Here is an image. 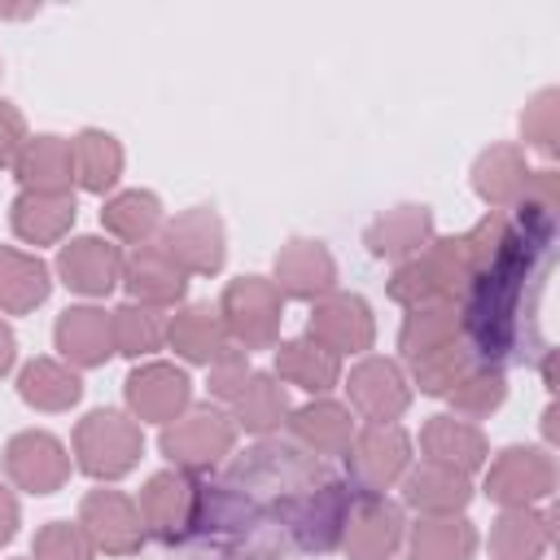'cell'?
<instances>
[{
    "mask_svg": "<svg viewBox=\"0 0 560 560\" xmlns=\"http://www.w3.org/2000/svg\"><path fill=\"white\" fill-rule=\"evenodd\" d=\"M13 359H18V337H13V328L0 319V376L13 368Z\"/></svg>",
    "mask_w": 560,
    "mask_h": 560,
    "instance_id": "cell-45",
    "label": "cell"
},
{
    "mask_svg": "<svg viewBox=\"0 0 560 560\" xmlns=\"http://www.w3.org/2000/svg\"><path fill=\"white\" fill-rule=\"evenodd\" d=\"M144 455V433L131 416L114 407H96L74 424V459L96 481L127 477Z\"/></svg>",
    "mask_w": 560,
    "mask_h": 560,
    "instance_id": "cell-2",
    "label": "cell"
},
{
    "mask_svg": "<svg viewBox=\"0 0 560 560\" xmlns=\"http://www.w3.org/2000/svg\"><path fill=\"white\" fill-rule=\"evenodd\" d=\"M350 503H354V490L346 481H332L324 477L319 486H311L298 503V516H293V538H298V551H332L341 547V529H346V516H350Z\"/></svg>",
    "mask_w": 560,
    "mask_h": 560,
    "instance_id": "cell-15",
    "label": "cell"
},
{
    "mask_svg": "<svg viewBox=\"0 0 560 560\" xmlns=\"http://www.w3.org/2000/svg\"><path fill=\"white\" fill-rule=\"evenodd\" d=\"M271 284L280 289V298H298V302H319L328 293H337V262L319 241L293 236L280 245L276 267H271Z\"/></svg>",
    "mask_w": 560,
    "mask_h": 560,
    "instance_id": "cell-17",
    "label": "cell"
},
{
    "mask_svg": "<svg viewBox=\"0 0 560 560\" xmlns=\"http://www.w3.org/2000/svg\"><path fill=\"white\" fill-rule=\"evenodd\" d=\"M346 394L350 407L368 420V424H394L407 407H411V381L394 359H359L346 376Z\"/></svg>",
    "mask_w": 560,
    "mask_h": 560,
    "instance_id": "cell-9",
    "label": "cell"
},
{
    "mask_svg": "<svg viewBox=\"0 0 560 560\" xmlns=\"http://www.w3.org/2000/svg\"><path fill=\"white\" fill-rule=\"evenodd\" d=\"M31 556L35 560H96V547H92V538L83 534L79 521H48L35 534Z\"/></svg>",
    "mask_w": 560,
    "mask_h": 560,
    "instance_id": "cell-41",
    "label": "cell"
},
{
    "mask_svg": "<svg viewBox=\"0 0 560 560\" xmlns=\"http://www.w3.org/2000/svg\"><path fill=\"white\" fill-rule=\"evenodd\" d=\"M166 346H171L179 359L206 363V368L232 350V341H228V332H223V319H219V306H210V302H192V306L175 311V315L166 319Z\"/></svg>",
    "mask_w": 560,
    "mask_h": 560,
    "instance_id": "cell-21",
    "label": "cell"
},
{
    "mask_svg": "<svg viewBox=\"0 0 560 560\" xmlns=\"http://www.w3.org/2000/svg\"><path fill=\"white\" fill-rule=\"evenodd\" d=\"M18 394L35 411H70L83 398V381L74 368H66L57 359H31L18 372Z\"/></svg>",
    "mask_w": 560,
    "mask_h": 560,
    "instance_id": "cell-33",
    "label": "cell"
},
{
    "mask_svg": "<svg viewBox=\"0 0 560 560\" xmlns=\"http://www.w3.org/2000/svg\"><path fill=\"white\" fill-rule=\"evenodd\" d=\"M162 455L179 468V472H206L214 468L219 459L232 455L236 446V420L223 411V407H188L179 420L162 424V438H158Z\"/></svg>",
    "mask_w": 560,
    "mask_h": 560,
    "instance_id": "cell-3",
    "label": "cell"
},
{
    "mask_svg": "<svg viewBox=\"0 0 560 560\" xmlns=\"http://www.w3.org/2000/svg\"><path fill=\"white\" fill-rule=\"evenodd\" d=\"M70 153H74V179H79V188L105 197V192L122 179V144H118L109 131L83 127V131L70 140Z\"/></svg>",
    "mask_w": 560,
    "mask_h": 560,
    "instance_id": "cell-35",
    "label": "cell"
},
{
    "mask_svg": "<svg viewBox=\"0 0 560 560\" xmlns=\"http://www.w3.org/2000/svg\"><path fill=\"white\" fill-rule=\"evenodd\" d=\"M79 525L92 538V547L105 556H131L144 542L140 508L122 490H88L79 503Z\"/></svg>",
    "mask_w": 560,
    "mask_h": 560,
    "instance_id": "cell-13",
    "label": "cell"
},
{
    "mask_svg": "<svg viewBox=\"0 0 560 560\" xmlns=\"http://www.w3.org/2000/svg\"><path fill=\"white\" fill-rule=\"evenodd\" d=\"M407 368H411V381L420 385V394L446 398V394L477 368V359H472V350H468L464 337H459V341H451V346H442V350H429V354L411 359Z\"/></svg>",
    "mask_w": 560,
    "mask_h": 560,
    "instance_id": "cell-38",
    "label": "cell"
},
{
    "mask_svg": "<svg viewBox=\"0 0 560 560\" xmlns=\"http://www.w3.org/2000/svg\"><path fill=\"white\" fill-rule=\"evenodd\" d=\"M306 337L328 346L332 354H368L376 341V319L372 306L359 293H328L311 306Z\"/></svg>",
    "mask_w": 560,
    "mask_h": 560,
    "instance_id": "cell-14",
    "label": "cell"
},
{
    "mask_svg": "<svg viewBox=\"0 0 560 560\" xmlns=\"http://www.w3.org/2000/svg\"><path fill=\"white\" fill-rule=\"evenodd\" d=\"M556 490V464L542 446H508L486 472V494L499 508H534Z\"/></svg>",
    "mask_w": 560,
    "mask_h": 560,
    "instance_id": "cell-7",
    "label": "cell"
},
{
    "mask_svg": "<svg viewBox=\"0 0 560 560\" xmlns=\"http://www.w3.org/2000/svg\"><path fill=\"white\" fill-rule=\"evenodd\" d=\"M18 525H22V508H18L13 490H9V486H0V547H4V542H13Z\"/></svg>",
    "mask_w": 560,
    "mask_h": 560,
    "instance_id": "cell-44",
    "label": "cell"
},
{
    "mask_svg": "<svg viewBox=\"0 0 560 560\" xmlns=\"http://www.w3.org/2000/svg\"><path fill=\"white\" fill-rule=\"evenodd\" d=\"M547 547H551V512L503 508V516L490 525L494 560H542Z\"/></svg>",
    "mask_w": 560,
    "mask_h": 560,
    "instance_id": "cell-29",
    "label": "cell"
},
{
    "mask_svg": "<svg viewBox=\"0 0 560 560\" xmlns=\"http://www.w3.org/2000/svg\"><path fill=\"white\" fill-rule=\"evenodd\" d=\"M219 319L232 346L249 350H267L280 337V319H284V298L271 280L262 276H241L223 289L219 298Z\"/></svg>",
    "mask_w": 560,
    "mask_h": 560,
    "instance_id": "cell-4",
    "label": "cell"
},
{
    "mask_svg": "<svg viewBox=\"0 0 560 560\" xmlns=\"http://www.w3.org/2000/svg\"><path fill=\"white\" fill-rule=\"evenodd\" d=\"M521 136L529 149H538L542 158H556V140H560V92L556 88H542L525 114H521Z\"/></svg>",
    "mask_w": 560,
    "mask_h": 560,
    "instance_id": "cell-40",
    "label": "cell"
},
{
    "mask_svg": "<svg viewBox=\"0 0 560 560\" xmlns=\"http://www.w3.org/2000/svg\"><path fill=\"white\" fill-rule=\"evenodd\" d=\"M162 201L158 192L149 188H127V192H114L105 206H101V228L127 245H144L162 232Z\"/></svg>",
    "mask_w": 560,
    "mask_h": 560,
    "instance_id": "cell-32",
    "label": "cell"
},
{
    "mask_svg": "<svg viewBox=\"0 0 560 560\" xmlns=\"http://www.w3.org/2000/svg\"><path fill=\"white\" fill-rule=\"evenodd\" d=\"M472 499V481L459 468L420 459V468L402 472V503L416 508L420 516H459Z\"/></svg>",
    "mask_w": 560,
    "mask_h": 560,
    "instance_id": "cell-20",
    "label": "cell"
},
{
    "mask_svg": "<svg viewBox=\"0 0 560 560\" xmlns=\"http://www.w3.org/2000/svg\"><path fill=\"white\" fill-rule=\"evenodd\" d=\"M472 280V262L464 254L459 236H433L416 258H402L389 276V298L411 306L429 302H459Z\"/></svg>",
    "mask_w": 560,
    "mask_h": 560,
    "instance_id": "cell-1",
    "label": "cell"
},
{
    "mask_svg": "<svg viewBox=\"0 0 560 560\" xmlns=\"http://www.w3.org/2000/svg\"><path fill=\"white\" fill-rule=\"evenodd\" d=\"M245 381H249V354H245L241 346H232L223 359L210 363V394H214L219 402H232Z\"/></svg>",
    "mask_w": 560,
    "mask_h": 560,
    "instance_id": "cell-42",
    "label": "cell"
},
{
    "mask_svg": "<svg viewBox=\"0 0 560 560\" xmlns=\"http://www.w3.org/2000/svg\"><path fill=\"white\" fill-rule=\"evenodd\" d=\"M158 241L184 267V276H219L223 271L228 241H223V219L210 206H192V210L175 214L171 223H162Z\"/></svg>",
    "mask_w": 560,
    "mask_h": 560,
    "instance_id": "cell-8",
    "label": "cell"
},
{
    "mask_svg": "<svg viewBox=\"0 0 560 560\" xmlns=\"http://www.w3.org/2000/svg\"><path fill=\"white\" fill-rule=\"evenodd\" d=\"M276 376L298 385V389L324 394V389H332L341 381V354H332L315 337H293V341H284L276 350Z\"/></svg>",
    "mask_w": 560,
    "mask_h": 560,
    "instance_id": "cell-31",
    "label": "cell"
},
{
    "mask_svg": "<svg viewBox=\"0 0 560 560\" xmlns=\"http://www.w3.org/2000/svg\"><path fill=\"white\" fill-rule=\"evenodd\" d=\"M131 420H153V424H171L192 407V381L184 368L175 363H140L131 368V376L122 381Z\"/></svg>",
    "mask_w": 560,
    "mask_h": 560,
    "instance_id": "cell-11",
    "label": "cell"
},
{
    "mask_svg": "<svg viewBox=\"0 0 560 560\" xmlns=\"http://www.w3.org/2000/svg\"><path fill=\"white\" fill-rule=\"evenodd\" d=\"M57 276L70 293L105 298L122 280V249L109 245L105 236H74L70 245L57 249Z\"/></svg>",
    "mask_w": 560,
    "mask_h": 560,
    "instance_id": "cell-18",
    "label": "cell"
},
{
    "mask_svg": "<svg viewBox=\"0 0 560 560\" xmlns=\"http://www.w3.org/2000/svg\"><path fill=\"white\" fill-rule=\"evenodd\" d=\"M525 179H529V166H525V149H516V144H490L472 162V192L499 214L521 201Z\"/></svg>",
    "mask_w": 560,
    "mask_h": 560,
    "instance_id": "cell-26",
    "label": "cell"
},
{
    "mask_svg": "<svg viewBox=\"0 0 560 560\" xmlns=\"http://www.w3.org/2000/svg\"><path fill=\"white\" fill-rule=\"evenodd\" d=\"M52 341L70 368H101L114 350V315L101 306H66L52 324Z\"/></svg>",
    "mask_w": 560,
    "mask_h": 560,
    "instance_id": "cell-19",
    "label": "cell"
},
{
    "mask_svg": "<svg viewBox=\"0 0 560 560\" xmlns=\"http://www.w3.org/2000/svg\"><path fill=\"white\" fill-rule=\"evenodd\" d=\"M0 74H4V70H0Z\"/></svg>",
    "mask_w": 560,
    "mask_h": 560,
    "instance_id": "cell-47",
    "label": "cell"
},
{
    "mask_svg": "<svg viewBox=\"0 0 560 560\" xmlns=\"http://www.w3.org/2000/svg\"><path fill=\"white\" fill-rule=\"evenodd\" d=\"M451 407H455V416L459 420H477V416H490V411H499L503 407V398H508V381H503V368H486V363H477L451 394Z\"/></svg>",
    "mask_w": 560,
    "mask_h": 560,
    "instance_id": "cell-39",
    "label": "cell"
},
{
    "mask_svg": "<svg viewBox=\"0 0 560 560\" xmlns=\"http://www.w3.org/2000/svg\"><path fill=\"white\" fill-rule=\"evenodd\" d=\"M4 472L26 494H57L66 486V477H70V455L52 433L22 429L4 446Z\"/></svg>",
    "mask_w": 560,
    "mask_h": 560,
    "instance_id": "cell-12",
    "label": "cell"
},
{
    "mask_svg": "<svg viewBox=\"0 0 560 560\" xmlns=\"http://www.w3.org/2000/svg\"><path fill=\"white\" fill-rule=\"evenodd\" d=\"M114 315V350L127 354V359H140V354H153L162 341H166V311L158 306H144V302H122Z\"/></svg>",
    "mask_w": 560,
    "mask_h": 560,
    "instance_id": "cell-37",
    "label": "cell"
},
{
    "mask_svg": "<svg viewBox=\"0 0 560 560\" xmlns=\"http://www.w3.org/2000/svg\"><path fill=\"white\" fill-rule=\"evenodd\" d=\"M289 433L306 455H346L350 438H354V420L341 402L332 398H315L298 411H289Z\"/></svg>",
    "mask_w": 560,
    "mask_h": 560,
    "instance_id": "cell-27",
    "label": "cell"
},
{
    "mask_svg": "<svg viewBox=\"0 0 560 560\" xmlns=\"http://www.w3.org/2000/svg\"><path fill=\"white\" fill-rule=\"evenodd\" d=\"M236 429L254 433V438H271L280 433V424H289V394L280 385V376L271 372H249V381L241 385V394L228 402Z\"/></svg>",
    "mask_w": 560,
    "mask_h": 560,
    "instance_id": "cell-28",
    "label": "cell"
},
{
    "mask_svg": "<svg viewBox=\"0 0 560 560\" xmlns=\"http://www.w3.org/2000/svg\"><path fill=\"white\" fill-rule=\"evenodd\" d=\"M18 171V184L22 192H70L74 184V153H70V140L66 136H31L13 162Z\"/></svg>",
    "mask_w": 560,
    "mask_h": 560,
    "instance_id": "cell-22",
    "label": "cell"
},
{
    "mask_svg": "<svg viewBox=\"0 0 560 560\" xmlns=\"http://www.w3.org/2000/svg\"><path fill=\"white\" fill-rule=\"evenodd\" d=\"M52 289V271L44 258L22 254L13 245H0V311L4 315H26L35 311Z\"/></svg>",
    "mask_w": 560,
    "mask_h": 560,
    "instance_id": "cell-30",
    "label": "cell"
},
{
    "mask_svg": "<svg viewBox=\"0 0 560 560\" xmlns=\"http://www.w3.org/2000/svg\"><path fill=\"white\" fill-rule=\"evenodd\" d=\"M74 192H18L9 223L26 245H57L74 228Z\"/></svg>",
    "mask_w": 560,
    "mask_h": 560,
    "instance_id": "cell-25",
    "label": "cell"
},
{
    "mask_svg": "<svg viewBox=\"0 0 560 560\" xmlns=\"http://www.w3.org/2000/svg\"><path fill=\"white\" fill-rule=\"evenodd\" d=\"M407 538L402 508L389 503L385 494H359L350 503L346 529H341V551L346 560H389Z\"/></svg>",
    "mask_w": 560,
    "mask_h": 560,
    "instance_id": "cell-10",
    "label": "cell"
},
{
    "mask_svg": "<svg viewBox=\"0 0 560 560\" xmlns=\"http://www.w3.org/2000/svg\"><path fill=\"white\" fill-rule=\"evenodd\" d=\"M464 328H459V302H429V306H411L402 328H398V350L402 359H420L429 350H442L451 341H459Z\"/></svg>",
    "mask_w": 560,
    "mask_h": 560,
    "instance_id": "cell-34",
    "label": "cell"
},
{
    "mask_svg": "<svg viewBox=\"0 0 560 560\" xmlns=\"http://www.w3.org/2000/svg\"><path fill=\"white\" fill-rule=\"evenodd\" d=\"M411 468V438L398 424H368L346 446V472L354 494H381Z\"/></svg>",
    "mask_w": 560,
    "mask_h": 560,
    "instance_id": "cell-5",
    "label": "cell"
},
{
    "mask_svg": "<svg viewBox=\"0 0 560 560\" xmlns=\"http://www.w3.org/2000/svg\"><path fill=\"white\" fill-rule=\"evenodd\" d=\"M420 451H424V459L459 468V472H477L490 455L486 433L459 416H429V424L420 429Z\"/></svg>",
    "mask_w": 560,
    "mask_h": 560,
    "instance_id": "cell-24",
    "label": "cell"
},
{
    "mask_svg": "<svg viewBox=\"0 0 560 560\" xmlns=\"http://www.w3.org/2000/svg\"><path fill=\"white\" fill-rule=\"evenodd\" d=\"M22 560H35V556H22Z\"/></svg>",
    "mask_w": 560,
    "mask_h": 560,
    "instance_id": "cell-46",
    "label": "cell"
},
{
    "mask_svg": "<svg viewBox=\"0 0 560 560\" xmlns=\"http://www.w3.org/2000/svg\"><path fill=\"white\" fill-rule=\"evenodd\" d=\"M26 140H31V136H26V118H22V109L9 105V101H0V166H13Z\"/></svg>",
    "mask_w": 560,
    "mask_h": 560,
    "instance_id": "cell-43",
    "label": "cell"
},
{
    "mask_svg": "<svg viewBox=\"0 0 560 560\" xmlns=\"http://www.w3.org/2000/svg\"><path fill=\"white\" fill-rule=\"evenodd\" d=\"M429 241H433V214H429V206H411V201L385 210V214L372 219L368 232H363V245H368L376 258H394V262L416 258Z\"/></svg>",
    "mask_w": 560,
    "mask_h": 560,
    "instance_id": "cell-23",
    "label": "cell"
},
{
    "mask_svg": "<svg viewBox=\"0 0 560 560\" xmlns=\"http://www.w3.org/2000/svg\"><path fill=\"white\" fill-rule=\"evenodd\" d=\"M407 542H411V560H472L477 529L464 516H420Z\"/></svg>",
    "mask_w": 560,
    "mask_h": 560,
    "instance_id": "cell-36",
    "label": "cell"
},
{
    "mask_svg": "<svg viewBox=\"0 0 560 560\" xmlns=\"http://www.w3.org/2000/svg\"><path fill=\"white\" fill-rule=\"evenodd\" d=\"M136 508H140L144 534H153L166 547H179L192 538V525H197V481L179 468H162L144 481Z\"/></svg>",
    "mask_w": 560,
    "mask_h": 560,
    "instance_id": "cell-6",
    "label": "cell"
},
{
    "mask_svg": "<svg viewBox=\"0 0 560 560\" xmlns=\"http://www.w3.org/2000/svg\"><path fill=\"white\" fill-rule=\"evenodd\" d=\"M131 302H144V306H175L184 293H188V276L184 267L162 249V241H144V245H131V254H122V280H118Z\"/></svg>",
    "mask_w": 560,
    "mask_h": 560,
    "instance_id": "cell-16",
    "label": "cell"
}]
</instances>
